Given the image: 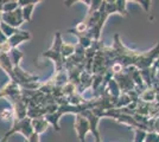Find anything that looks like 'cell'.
I'll list each match as a JSON object with an SVG mask.
<instances>
[{"instance_id": "1", "label": "cell", "mask_w": 159, "mask_h": 142, "mask_svg": "<svg viewBox=\"0 0 159 142\" xmlns=\"http://www.w3.org/2000/svg\"><path fill=\"white\" fill-rule=\"evenodd\" d=\"M62 43H63V41H62V37H61V32H56L55 33V39H53L52 46L50 47L47 52H44V54H42L43 57L53 61L56 72H60V71L64 70V59H63L62 52H61Z\"/></svg>"}, {"instance_id": "2", "label": "cell", "mask_w": 159, "mask_h": 142, "mask_svg": "<svg viewBox=\"0 0 159 142\" xmlns=\"http://www.w3.org/2000/svg\"><path fill=\"white\" fill-rule=\"evenodd\" d=\"M21 133L26 139H29L30 136L33 134V128H32V118H30L29 116L21 118V120H14L12 128L7 131L4 135V139L1 140V142H6L7 139L11 135H13L14 133Z\"/></svg>"}, {"instance_id": "3", "label": "cell", "mask_w": 159, "mask_h": 142, "mask_svg": "<svg viewBox=\"0 0 159 142\" xmlns=\"http://www.w3.org/2000/svg\"><path fill=\"white\" fill-rule=\"evenodd\" d=\"M159 57V43H157V45L153 47L150 51H145V52H140L139 58L135 63V68L138 70H147L154 64V62L157 61V58Z\"/></svg>"}, {"instance_id": "4", "label": "cell", "mask_w": 159, "mask_h": 142, "mask_svg": "<svg viewBox=\"0 0 159 142\" xmlns=\"http://www.w3.org/2000/svg\"><path fill=\"white\" fill-rule=\"evenodd\" d=\"M75 123H74V127L76 130V134L77 137L81 142H86V135L88 131H90V124L84 116L82 114H76L75 116Z\"/></svg>"}, {"instance_id": "5", "label": "cell", "mask_w": 159, "mask_h": 142, "mask_svg": "<svg viewBox=\"0 0 159 142\" xmlns=\"http://www.w3.org/2000/svg\"><path fill=\"white\" fill-rule=\"evenodd\" d=\"M1 21H4L5 24L14 27V28H18L20 25H23V23H25L24 17H23V10H21V7L19 6L13 12L2 13Z\"/></svg>"}, {"instance_id": "6", "label": "cell", "mask_w": 159, "mask_h": 142, "mask_svg": "<svg viewBox=\"0 0 159 142\" xmlns=\"http://www.w3.org/2000/svg\"><path fill=\"white\" fill-rule=\"evenodd\" d=\"M31 39V34L27 31H18L17 33L12 36L11 38H8V45L11 46V49H17L19 44H21L23 41H30Z\"/></svg>"}, {"instance_id": "7", "label": "cell", "mask_w": 159, "mask_h": 142, "mask_svg": "<svg viewBox=\"0 0 159 142\" xmlns=\"http://www.w3.org/2000/svg\"><path fill=\"white\" fill-rule=\"evenodd\" d=\"M49 127V122L44 117H38V118H32V128L33 133L42 134L44 133Z\"/></svg>"}, {"instance_id": "8", "label": "cell", "mask_w": 159, "mask_h": 142, "mask_svg": "<svg viewBox=\"0 0 159 142\" xmlns=\"http://www.w3.org/2000/svg\"><path fill=\"white\" fill-rule=\"evenodd\" d=\"M39 1H32L31 4H29L26 6H23L21 7V10H23V17H24V20L27 21V23H30L31 19H32V13H33V10H34V7L36 5L38 4Z\"/></svg>"}, {"instance_id": "9", "label": "cell", "mask_w": 159, "mask_h": 142, "mask_svg": "<svg viewBox=\"0 0 159 142\" xmlns=\"http://www.w3.org/2000/svg\"><path fill=\"white\" fill-rule=\"evenodd\" d=\"M61 52H62L63 59H64V62H66V59L70 58V57L74 54V52H75V45L63 41V43H62V47H61Z\"/></svg>"}, {"instance_id": "10", "label": "cell", "mask_w": 159, "mask_h": 142, "mask_svg": "<svg viewBox=\"0 0 159 142\" xmlns=\"http://www.w3.org/2000/svg\"><path fill=\"white\" fill-rule=\"evenodd\" d=\"M140 98L144 102H146V103L153 102L157 98V93H156V90L152 88L145 89V90H143V93L140 94Z\"/></svg>"}, {"instance_id": "11", "label": "cell", "mask_w": 159, "mask_h": 142, "mask_svg": "<svg viewBox=\"0 0 159 142\" xmlns=\"http://www.w3.org/2000/svg\"><path fill=\"white\" fill-rule=\"evenodd\" d=\"M8 56H10V58H11V62H12L14 68H16V67H19L20 59L24 57L23 52L20 51L18 47H17V49H12V51L8 54Z\"/></svg>"}, {"instance_id": "12", "label": "cell", "mask_w": 159, "mask_h": 142, "mask_svg": "<svg viewBox=\"0 0 159 142\" xmlns=\"http://www.w3.org/2000/svg\"><path fill=\"white\" fill-rule=\"evenodd\" d=\"M0 30L2 31V33L5 34L7 38H11L12 36H14V34L19 31L18 28H14V27L7 25V24H5L4 21H1V23H0Z\"/></svg>"}, {"instance_id": "13", "label": "cell", "mask_w": 159, "mask_h": 142, "mask_svg": "<svg viewBox=\"0 0 159 142\" xmlns=\"http://www.w3.org/2000/svg\"><path fill=\"white\" fill-rule=\"evenodd\" d=\"M19 7V1H5L4 7H2V13H8V12H13Z\"/></svg>"}, {"instance_id": "14", "label": "cell", "mask_w": 159, "mask_h": 142, "mask_svg": "<svg viewBox=\"0 0 159 142\" xmlns=\"http://www.w3.org/2000/svg\"><path fill=\"white\" fill-rule=\"evenodd\" d=\"M105 11L108 15H111L113 13H118L116 1H105Z\"/></svg>"}, {"instance_id": "15", "label": "cell", "mask_w": 159, "mask_h": 142, "mask_svg": "<svg viewBox=\"0 0 159 142\" xmlns=\"http://www.w3.org/2000/svg\"><path fill=\"white\" fill-rule=\"evenodd\" d=\"M116 7H118V13L122 14V15H127L128 11H127V1L125 0H118L116 1Z\"/></svg>"}, {"instance_id": "16", "label": "cell", "mask_w": 159, "mask_h": 142, "mask_svg": "<svg viewBox=\"0 0 159 142\" xmlns=\"http://www.w3.org/2000/svg\"><path fill=\"white\" fill-rule=\"evenodd\" d=\"M134 133H135L134 142H145V137H146V134H147V133H146V130L134 128Z\"/></svg>"}, {"instance_id": "17", "label": "cell", "mask_w": 159, "mask_h": 142, "mask_svg": "<svg viewBox=\"0 0 159 142\" xmlns=\"http://www.w3.org/2000/svg\"><path fill=\"white\" fill-rule=\"evenodd\" d=\"M145 142H159V133H157V131H148L146 134Z\"/></svg>"}, {"instance_id": "18", "label": "cell", "mask_w": 159, "mask_h": 142, "mask_svg": "<svg viewBox=\"0 0 159 142\" xmlns=\"http://www.w3.org/2000/svg\"><path fill=\"white\" fill-rule=\"evenodd\" d=\"M14 113L11 110V109H4L1 113H0V117L2 118V120H7V117H12Z\"/></svg>"}, {"instance_id": "19", "label": "cell", "mask_w": 159, "mask_h": 142, "mask_svg": "<svg viewBox=\"0 0 159 142\" xmlns=\"http://www.w3.org/2000/svg\"><path fill=\"white\" fill-rule=\"evenodd\" d=\"M137 2H139L140 5L144 7V10H145L147 13L150 12V5H151V1H148V0H147V1H143V0H140V1H137Z\"/></svg>"}, {"instance_id": "20", "label": "cell", "mask_w": 159, "mask_h": 142, "mask_svg": "<svg viewBox=\"0 0 159 142\" xmlns=\"http://www.w3.org/2000/svg\"><path fill=\"white\" fill-rule=\"evenodd\" d=\"M26 142H39V134L33 133L29 139H26Z\"/></svg>"}, {"instance_id": "21", "label": "cell", "mask_w": 159, "mask_h": 142, "mask_svg": "<svg viewBox=\"0 0 159 142\" xmlns=\"http://www.w3.org/2000/svg\"><path fill=\"white\" fill-rule=\"evenodd\" d=\"M7 41H8V38H7L6 36L2 33V31L0 30V45H1V44H4V43H6Z\"/></svg>"}, {"instance_id": "22", "label": "cell", "mask_w": 159, "mask_h": 142, "mask_svg": "<svg viewBox=\"0 0 159 142\" xmlns=\"http://www.w3.org/2000/svg\"><path fill=\"white\" fill-rule=\"evenodd\" d=\"M1 17H2V13H0V23H1Z\"/></svg>"}]
</instances>
